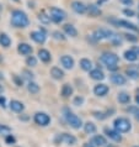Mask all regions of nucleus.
I'll return each mask as SVG.
<instances>
[{"label":"nucleus","instance_id":"11","mask_svg":"<svg viewBox=\"0 0 139 147\" xmlns=\"http://www.w3.org/2000/svg\"><path fill=\"white\" fill-rule=\"evenodd\" d=\"M60 62H62V66L65 69H72L73 67H74V59H73V57L68 56V55L62 56V58H60Z\"/></svg>","mask_w":139,"mask_h":147},{"label":"nucleus","instance_id":"48","mask_svg":"<svg viewBox=\"0 0 139 147\" xmlns=\"http://www.w3.org/2000/svg\"><path fill=\"white\" fill-rule=\"evenodd\" d=\"M136 117H137V119L139 120V110H138V111L136 113Z\"/></svg>","mask_w":139,"mask_h":147},{"label":"nucleus","instance_id":"22","mask_svg":"<svg viewBox=\"0 0 139 147\" xmlns=\"http://www.w3.org/2000/svg\"><path fill=\"white\" fill-rule=\"evenodd\" d=\"M51 76L54 79H62L64 77V72L60 68H58V67H53L51 69Z\"/></svg>","mask_w":139,"mask_h":147},{"label":"nucleus","instance_id":"28","mask_svg":"<svg viewBox=\"0 0 139 147\" xmlns=\"http://www.w3.org/2000/svg\"><path fill=\"white\" fill-rule=\"evenodd\" d=\"M27 89L28 92L32 93V94H36L39 92V85L37 83H35V82H30V83L27 84Z\"/></svg>","mask_w":139,"mask_h":147},{"label":"nucleus","instance_id":"33","mask_svg":"<svg viewBox=\"0 0 139 147\" xmlns=\"http://www.w3.org/2000/svg\"><path fill=\"white\" fill-rule=\"evenodd\" d=\"M0 134L7 136V135L11 134V129L7 127V126H5V125H0Z\"/></svg>","mask_w":139,"mask_h":147},{"label":"nucleus","instance_id":"30","mask_svg":"<svg viewBox=\"0 0 139 147\" xmlns=\"http://www.w3.org/2000/svg\"><path fill=\"white\" fill-rule=\"evenodd\" d=\"M38 19H39V21H41V22L46 24V25L52 21V20H51V16H49V15H47L46 13H44V11H41L39 15H38Z\"/></svg>","mask_w":139,"mask_h":147},{"label":"nucleus","instance_id":"50","mask_svg":"<svg viewBox=\"0 0 139 147\" xmlns=\"http://www.w3.org/2000/svg\"><path fill=\"white\" fill-rule=\"evenodd\" d=\"M3 92H4V88H3V87H1V85H0V94H1V93H3Z\"/></svg>","mask_w":139,"mask_h":147},{"label":"nucleus","instance_id":"8","mask_svg":"<svg viewBox=\"0 0 139 147\" xmlns=\"http://www.w3.org/2000/svg\"><path fill=\"white\" fill-rule=\"evenodd\" d=\"M111 22H113L114 25H117L120 27H124V28H128V30L138 31V27L134 25V24L129 22V21H126V20H111Z\"/></svg>","mask_w":139,"mask_h":147},{"label":"nucleus","instance_id":"15","mask_svg":"<svg viewBox=\"0 0 139 147\" xmlns=\"http://www.w3.org/2000/svg\"><path fill=\"white\" fill-rule=\"evenodd\" d=\"M59 138H60V141L65 142L67 145H75L76 144V138L73 136V135H69V134H62Z\"/></svg>","mask_w":139,"mask_h":147},{"label":"nucleus","instance_id":"24","mask_svg":"<svg viewBox=\"0 0 139 147\" xmlns=\"http://www.w3.org/2000/svg\"><path fill=\"white\" fill-rule=\"evenodd\" d=\"M91 144L94 146H96V147H100V146H105L107 142H106V138L104 136H100V135H99V136H95L92 138Z\"/></svg>","mask_w":139,"mask_h":147},{"label":"nucleus","instance_id":"29","mask_svg":"<svg viewBox=\"0 0 139 147\" xmlns=\"http://www.w3.org/2000/svg\"><path fill=\"white\" fill-rule=\"evenodd\" d=\"M127 76L132 79H138L139 78V71L136 68H129V69H127Z\"/></svg>","mask_w":139,"mask_h":147},{"label":"nucleus","instance_id":"39","mask_svg":"<svg viewBox=\"0 0 139 147\" xmlns=\"http://www.w3.org/2000/svg\"><path fill=\"white\" fill-rule=\"evenodd\" d=\"M120 1L123 4V5H127V6H132L133 5V0H120Z\"/></svg>","mask_w":139,"mask_h":147},{"label":"nucleus","instance_id":"16","mask_svg":"<svg viewBox=\"0 0 139 147\" xmlns=\"http://www.w3.org/2000/svg\"><path fill=\"white\" fill-rule=\"evenodd\" d=\"M63 30L68 36H72V37H76L78 36V30L73 25H70V24H65L63 26Z\"/></svg>","mask_w":139,"mask_h":147},{"label":"nucleus","instance_id":"5","mask_svg":"<svg viewBox=\"0 0 139 147\" xmlns=\"http://www.w3.org/2000/svg\"><path fill=\"white\" fill-rule=\"evenodd\" d=\"M65 119H67L68 124L74 129H80L81 125H83L80 117H78L76 115H74V114L70 113V111H67V110H65Z\"/></svg>","mask_w":139,"mask_h":147},{"label":"nucleus","instance_id":"37","mask_svg":"<svg viewBox=\"0 0 139 147\" xmlns=\"http://www.w3.org/2000/svg\"><path fill=\"white\" fill-rule=\"evenodd\" d=\"M83 103H84V99L81 96H78L74 99V105H76V107H79V105H81Z\"/></svg>","mask_w":139,"mask_h":147},{"label":"nucleus","instance_id":"1","mask_svg":"<svg viewBox=\"0 0 139 147\" xmlns=\"http://www.w3.org/2000/svg\"><path fill=\"white\" fill-rule=\"evenodd\" d=\"M11 24L15 27H27L28 24H30V20H28L27 15L21 10H14L13 14H11Z\"/></svg>","mask_w":139,"mask_h":147},{"label":"nucleus","instance_id":"23","mask_svg":"<svg viewBox=\"0 0 139 147\" xmlns=\"http://www.w3.org/2000/svg\"><path fill=\"white\" fill-rule=\"evenodd\" d=\"M80 67H81V69H84V71L90 72L92 68V62L88 58H83V59H80Z\"/></svg>","mask_w":139,"mask_h":147},{"label":"nucleus","instance_id":"38","mask_svg":"<svg viewBox=\"0 0 139 147\" xmlns=\"http://www.w3.org/2000/svg\"><path fill=\"white\" fill-rule=\"evenodd\" d=\"M5 141H6V144H15V142H16L15 137H14V136H11V135H7Z\"/></svg>","mask_w":139,"mask_h":147},{"label":"nucleus","instance_id":"2","mask_svg":"<svg viewBox=\"0 0 139 147\" xmlns=\"http://www.w3.org/2000/svg\"><path fill=\"white\" fill-rule=\"evenodd\" d=\"M49 16H51V20L53 22L60 24V22H63L65 20V18H67V14H65L64 10L59 9V7H51Z\"/></svg>","mask_w":139,"mask_h":147},{"label":"nucleus","instance_id":"4","mask_svg":"<svg viewBox=\"0 0 139 147\" xmlns=\"http://www.w3.org/2000/svg\"><path fill=\"white\" fill-rule=\"evenodd\" d=\"M92 37L96 41L100 40H107V38H112L113 37V32L108 28H97V30L92 34Z\"/></svg>","mask_w":139,"mask_h":147},{"label":"nucleus","instance_id":"27","mask_svg":"<svg viewBox=\"0 0 139 147\" xmlns=\"http://www.w3.org/2000/svg\"><path fill=\"white\" fill-rule=\"evenodd\" d=\"M72 94H73V88H72V85L64 84L63 88H62V95H63L64 98H68V96H70Z\"/></svg>","mask_w":139,"mask_h":147},{"label":"nucleus","instance_id":"49","mask_svg":"<svg viewBox=\"0 0 139 147\" xmlns=\"http://www.w3.org/2000/svg\"><path fill=\"white\" fill-rule=\"evenodd\" d=\"M136 101H137V104L139 105V95H137V98H136Z\"/></svg>","mask_w":139,"mask_h":147},{"label":"nucleus","instance_id":"14","mask_svg":"<svg viewBox=\"0 0 139 147\" xmlns=\"http://www.w3.org/2000/svg\"><path fill=\"white\" fill-rule=\"evenodd\" d=\"M17 51H19V53H21L23 56H28L32 53V47L27 43H20L17 47Z\"/></svg>","mask_w":139,"mask_h":147},{"label":"nucleus","instance_id":"32","mask_svg":"<svg viewBox=\"0 0 139 147\" xmlns=\"http://www.w3.org/2000/svg\"><path fill=\"white\" fill-rule=\"evenodd\" d=\"M129 100H130V96L127 93H120L118 94V101H120V103L127 104V103H129Z\"/></svg>","mask_w":139,"mask_h":147},{"label":"nucleus","instance_id":"25","mask_svg":"<svg viewBox=\"0 0 139 147\" xmlns=\"http://www.w3.org/2000/svg\"><path fill=\"white\" fill-rule=\"evenodd\" d=\"M0 45L3 47H9L11 45V40L6 34H0Z\"/></svg>","mask_w":139,"mask_h":147},{"label":"nucleus","instance_id":"3","mask_svg":"<svg viewBox=\"0 0 139 147\" xmlns=\"http://www.w3.org/2000/svg\"><path fill=\"white\" fill-rule=\"evenodd\" d=\"M114 129L120 132H128L130 130V121L126 117H118L113 122Z\"/></svg>","mask_w":139,"mask_h":147},{"label":"nucleus","instance_id":"7","mask_svg":"<svg viewBox=\"0 0 139 147\" xmlns=\"http://www.w3.org/2000/svg\"><path fill=\"white\" fill-rule=\"evenodd\" d=\"M51 121V117L47 115V114L44 113H37L35 115V122L37 125H41V126H47L49 124Z\"/></svg>","mask_w":139,"mask_h":147},{"label":"nucleus","instance_id":"10","mask_svg":"<svg viewBox=\"0 0 139 147\" xmlns=\"http://www.w3.org/2000/svg\"><path fill=\"white\" fill-rule=\"evenodd\" d=\"M30 37L37 43H44L46 42V34L44 31H33L30 34Z\"/></svg>","mask_w":139,"mask_h":147},{"label":"nucleus","instance_id":"40","mask_svg":"<svg viewBox=\"0 0 139 147\" xmlns=\"http://www.w3.org/2000/svg\"><path fill=\"white\" fill-rule=\"evenodd\" d=\"M123 14L127 15V16H134V11L130 10V9H124L123 10Z\"/></svg>","mask_w":139,"mask_h":147},{"label":"nucleus","instance_id":"52","mask_svg":"<svg viewBox=\"0 0 139 147\" xmlns=\"http://www.w3.org/2000/svg\"><path fill=\"white\" fill-rule=\"evenodd\" d=\"M1 62H3V57L0 56V63H1Z\"/></svg>","mask_w":139,"mask_h":147},{"label":"nucleus","instance_id":"45","mask_svg":"<svg viewBox=\"0 0 139 147\" xmlns=\"http://www.w3.org/2000/svg\"><path fill=\"white\" fill-rule=\"evenodd\" d=\"M132 51L136 52V53L139 56V47H138V46H133V47H132Z\"/></svg>","mask_w":139,"mask_h":147},{"label":"nucleus","instance_id":"53","mask_svg":"<svg viewBox=\"0 0 139 147\" xmlns=\"http://www.w3.org/2000/svg\"><path fill=\"white\" fill-rule=\"evenodd\" d=\"M14 1H20V0H14Z\"/></svg>","mask_w":139,"mask_h":147},{"label":"nucleus","instance_id":"36","mask_svg":"<svg viewBox=\"0 0 139 147\" xmlns=\"http://www.w3.org/2000/svg\"><path fill=\"white\" fill-rule=\"evenodd\" d=\"M53 37L54 38H57V40H62V41H64L65 40V37L64 36L60 34V32H58V31H55V32H53Z\"/></svg>","mask_w":139,"mask_h":147},{"label":"nucleus","instance_id":"31","mask_svg":"<svg viewBox=\"0 0 139 147\" xmlns=\"http://www.w3.org/2000/svg\"><path fill=\"white\" fill-rule=\"evenodd\" d=\"M84 130L86 134H94V132H96V126L92 122H86L84 125Z\"/></svg>","mask_w":139,"mask_h":147},{"label":"nucleus","instance_id":"9","mask_svg":"<svg viewBox=\"0 0 139 147\" xmlns=\"http://www.w3.org/2000/svg\"><path fill=\"white\" fill-rule=\"evenodd\" d=\"M72 9L75 11L76 14H85L88 11V6L85 5L84 3H81L79 1V0H75V1H73L72 3Z\"/></svg>","mask_w":139,"mask_h":147},{"label":"nucleus","instance_id":"19","mask_svg":"<svg viewBox=\"0 0 139 147\" xmlns=\"http://www.w3.org/2000/svg\"><path fill=\"white\" fill-rule=\"evenodd\" d=\"M86 13L90 16H92V18H96V16L101 15V10H100V7L97 5H94V4H91V5L88 6V11H86Z\"/></svg>","mask_w":139,"mask_h":147},{"label":"nucleus","instance_id":"20","mask_svg":"<svg viewBox=\"0 0 139 147\" xmlns=\"http://www.w3.org/2000/svg\"><path fill=\"white\" fill-rule=\"evenodd\" d=\"M111 82L113 84H116V85H123L126 83V78H124V76L114 73V74L111 76Z\"/></svg>","mask_w":139,"mask_h":147},{"label":"nucleus","instance_id":"42","mask_svg":"<svg viewBox=\"0 0 139 147\" xmlns=\"http://www.w3.org/2000/svg\"><path fill=\"white\" fill-rule=\"evenodd\" d=\"M94 115H95V116L97 117V119H101V120H102V119H105V117H106V116H104L105 114H102V113H94Z\"/></svg>","mask_w":139,"mask_h":147},{"label":"nucleus","instance_id":"18","mask_svg":"<svg viewBox=\"0 0 139 147\" xmlns=\"http://www.w3.org/2000/svg\"><path fill=\"white\" fill-rule=\"evenodd\" d=\"M10 109L13 110V111H15V113H21L22 110L25 109V107H23V104L21 103V101L11 100L10 101Z\"/></svg>","mask_w":139,"mask_h":147},{"label":"nucleus","instance_id":"13","mask_svg":"<svg viewBox=\"0 0 139 147\" xmlns=\"http://www.w3.org/2000/svg\"><path fill=\"white\" fill-rule=\"evenodd\" d=\"M106 135L111 138V140L116 141V142H120L122 140V136L120 135V131L117 130H110V129H106Z\"/></svg>","mask_w":139,"mask_h":147},{"label":"nucleus","instance_id":"41","mask_svg":"<svg viewBox=\"0 0 139 147\" xmlns=\"http://www.w3.org/2000/svg\"><path fill=\"white\" fill-rule=\"evenodd\" d=\"M14 80H15V83L19 85V87H21L22 85V79H20L17 76H14Z\"/></svg>","mask_w":139,"mask_h":147},{"label":"nucleus","instance_id":"44","mask_svg":"<svg viewBox=\"0 0 139 147\" xmlns=\"http://www.w3.org/2000/svg\"><path fill=\"white\" fill-rule=\"evenodd\" d=\"M0 105H1L3 108L5 107V98L4 96H0Z\"/></svg>","mask_w":139,"mask_h":147},{"label":"nucleus","instance_id":"12","mask_svg":"<svg viewBox=\"0 0 139 147\" xmlns=\"http://www.w3.org/2000/svg\"><path fill=\"white\" fill-rule=\"evenodd\" d=\"M94 93L97 96H104L108 93V87L105 84H97L95 88H94Z\"/></svg>","mask_w":139,"mask_h":147},{"label":"nucleus","instance_id":"21","mask_svg":"<svg viewBox=\"0 0 139 147\" xmlns=\"http://www.w3.org/2000/svg\"><path fill=\"white\" fill-rule=\"evenodd\" d=\"M38 57H39V59L42 61V62H44V63L49 62L51 58H52L51 53L47 50H44V48H41V50L38 51Z\"/></svg>","mask_w":139,"mask_h":147},{"label":"nucleus","instance_id":"26","mask_svg":"<svg viewBox=\"0 0 139 147\" xmlns=\"http://www.w3.org/2000/svg\"><path fill=\"white\" fill-rule=\"evenodd\" d=\"M124 58L127 61H129V62H134V61H137L138 55L136 53V52H133L132 50H129V51H126L124 52Z\"/></svg>","mask_w":139,"mask_h":147},{"label":"nucleus","instance_id":"46","mask_svg":"<svg viewBox=\"0 0 139 147\" xmlns=\"http://www.w3.org/2000/svg\"><path fill=\"white\" fill-rule=\"evenodd\" d=\"M107 68L110 69V71H116V69H117L118 67H117V66H108Z\"/></svg>","mask_w":139,"mask_h":147},{"label":"nucleus","instance_id":"6","mask_svg":"<svg viewBox=\"0 0 139 147\" xmlns=\"http://www.w3.org/2000/svg\"><path fill=\"white\" fill-rule=\"evenodd\" d=\"M118 61H120V58H118L117 55L114 53H111V52H108V53H104L101 56V62H104L106 66H117Z\"/></svg>","mask_w":139,"mask_h":147},{"label":"nucleus","instance_id":"34","mask_svg":"<svg viewBox=\"0 0 139 147\" xmlns=\"http://www.w3.org/2000/svg\"><path fill=\"white\" fill-rule=\"evenodd\" d=\"M26 63H27L30 67H35L36 64H37V59H36L33 56H30V57H28V58L26 59Z\"/></svg>","mask_w":139,"mask_h":147},{"label":"nucleus","instance_id":"47","mask_svg":"<svg viewBox=\"0 0 139 147\" xmlns=\"http://www.w3.org/2000/svg\"><path fill=\"white\" fill-rule=\"evenodd\" d=\"M107 1V0H97V4H99V5L101 6V4H104V3H106Z\"/></svg>","mask_w":139,"mask_h":147},{"label":"nucleus","instance_id":"35","mask_svg":"<svg viewBox=\"0 0 139 147\" xmlns=\"http://www.w3.org/2000/svg\"><path fill=\"white\" fill-rule=\"evenodd\" d=\"M123 36H124V37H126L127 40H128V41H130V42H137V41H138V37H137V36H134V35L124 34Z\"/></svg>","mask_w":139,"mask_h":147},{"label":"nucleus","instance_id":"17","mask_svg":"<svg viewBox=\"0 0 139 147\" xmlns=\"http://www.w3.org/2000/svg\"><path fill=\"white\" fill-rule=\"evenodd\" d=\"M90 77L95 80H102L105 78V74L100 68H96V69H91V71H90Z\"/></svg>","mask_w":139,"mask_h":147},{"label":"nucleus","instance_id":"43","mask_svg":"<svg viewBox=\"0 0 139 147\" xmlns=\"http://www.w3.org/2000/svg\"><path fill=\"white\" fill-rule=\"evenodd\" d=\"M23 74H26L25 77L27 79H32V77H33V74H32V73H30L28 71H23Z\"/></svg>","mask_w":139,"mask_h":147},{"label":"nucleus","instance_id":"51","mask_svg":"<svg viewBox=\"0 0 139 147\" xmlns=\"http://www.w3.org/2000/svg\"><path fill=\"white\" fill-rule=\"evenodd\" d=\"M94 145H86V146H85V147H92Z\"/></svg>","mask_w":139,"mask_h":147}]
</instances>
